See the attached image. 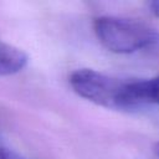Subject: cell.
I'll return each instance as SVG.
<instances>
[{
	"label": "cell",
	"mask_w": 159,
	"mask_h": 159,
	"mask_svg": "<svg viewBox=\"0 0 159 159\" xmlns=\"http://www.w3.org/2000/svg\"><path fill=\"white\" fill-rule=\"evenodd\" d=\"M154 153L159 157V142H157V143L154 144Z\"/></svg>",
	"instance_id": "cell-6"
},
{
	"label": "cell",
	"mask_w": 159,
	"mask_h": 159,
	"mask_svg": "<svg viewBox=\"0 0 159 159\" xmlns=\"http://www.w3.org/2000/svg\"><path fill=\"white\" fill-rule=\"evenodd\" d=\"M70 84L80 97L94 104L120 109L123 81L92 68H78L71 73Z\"/></svg>",
	"instance_id": "cell-2"
},
{
	"label": "cell",
	"mask_w": 159,
	"mask_h": 159,
	"mask_svg": "<svg viewBox=\"0 0 159 159\" xmlns=\"http://www.w3.org/2000/svg\"><path fill=\"white\" fill-rule=\"evenodd\" d=\"M27 65V55L19 47L0 40V76H11Z\"/></svg>",
	"instance_id": "cell-3"
},
{
	"label": "cell",
	"mask_w": 159,
	"mask_h": 159,
	"mask_svg": "<svg viewBox=\"0 0 159 159\" xmlns=\"http://www.w3.org/2000/svg\"><path fill=\"white\" fill-rule=\"evenodd\" d=\"M99 42L114 53H133L159 42V32L152 26L117 16H99L93 22Z\"/></svg>",
	"instance_id": "cell-1"
},
{
	"label": "cell",
	"mask_w": 159,
	"mask_h": 159,
	"mask_svg": "<svg viewBox=\"0 0 159 159\" xmlns=\"http://www.w3.org/2000/svg\"><path fill=\"white\" fill-rule=\"evenodd\" d=\"M0 159H25V158L9 148L0 145Z\"/></svg>",
	"instance_id": "cell-4"
},
{
	"label": "cell",
	"mask_w": 159,
	"mask_h": 159,
	"mask_svg": "<svg viewBox=\"0 0 159 159\" xmlns=\"http://www.w3.org/2000/svg\"><path fill=\"white\" fill-rule=\"evenodd\" d=\"M149 9L152 14H154L157 17H159V0H153L149 2Z\"/></svg>",
	"instance_id": "cell-5"
}]
</instances>
